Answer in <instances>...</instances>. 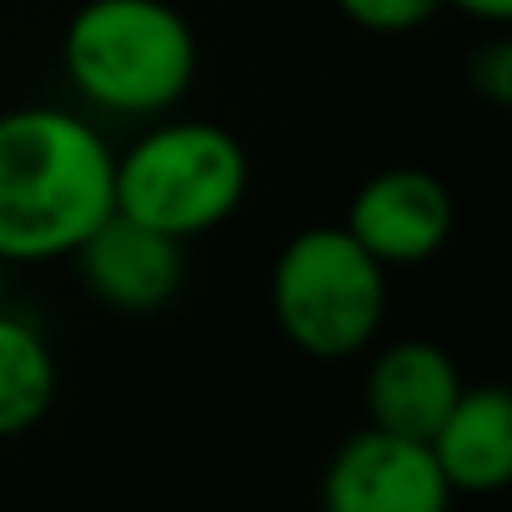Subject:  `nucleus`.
<instances>
[{"mask_svg":"<svg viewBox=\"0 0 512 512\" xmlns=\"http://www.w3.org/2000/svg\"><path fill=\"white\" fill-rule=\"evenodd\" d=\"M462 392V372L457 362L422 337H402L387 342L372 367H367V417L372 427L402 432V437H432L437 422L447 417V407Z\"/></svg>","mask_w":512,"mask_h":512,"instance_id":"8","label":"nucleus"},{"mask_svg":"<svg viewBox=\"0 0 512 512\" xmlns=\"http://www.w3.org/2000/svg\"><path fill=\"white\" fill-rule=\"evenodd\" d=\"M181 246L186 241L111 211L71 256L81 262V277L96 302L126 317H146V312H161L186 277Z\"/></svg>","mask_w":512,"mask_h":512,"instance_id":"6","label":"nucleus"},{"mask_svg":"<svg viewBox=\"0 0 512 512\" xmlns=\"http://www.w3.org/2000/svg\"><path fill=\"white\" fill-rule=\"evenodd\" d=\"M322 497L332 512H442L452 487L422 437L367 427L332 452Z\"/></svg>","mask_w":512,"mask_h":512,"instance_id":"5","label":"nucleus"},{"mask_svg":"<svg viewBox=\"0 0 512 512\" xmlns=\"http://www.w3.org/2000/svg\"><path fill=\"white\" fill-rule=\"evenodd\" d=\"M116 211V151L56 106L0 116V262L71 256Z\"/></svg>","mask_w":512,"mask_h":512,"instance_id":"1","label":"nucleus"},{"mask_svg":"<svg viewBox=\"0 0 512 512\" xmlns=\"http://www.w3.org/2000/svg\"><path fill=\"white\" fill-rule=\"evenodd\" d=\"M467 76H472V86H477L492 106H507V101H512V46H507L502 36L487 41L482 51H472Z\"/></svg>","mask_w":512,"mask_h":512,"instance_id":"12","label":"nucleus"},{"mask_svg":"<svg viewBox=\"0 0 512 512\" xmlns=\"http://www.w3.org/2000/svg\"><path fill=\"white\" fill-rule=\"evenodd\" d=\"M56 402V357H51V342L11 317L0 312V437H21L31 432Z\"/></svg>","mask_w":512,"mask_h":512,"instance_id":"10","label":"nucleus"},{"mask_svg":"<svg viewBox=\"0 0 512 512\" xmlns=\"http://www.w3.org/2000/svg\"><path fill=\"white\" fill-rule=\"evenodd\" d=\"M246 186V151L216 121H161L116 156V211L176 241L236 216Z\"/></svg>","mask_w":512,"mask_h":512,"instance_id":"4","label":"nucleus"},{"mask_svg":"<svg viewBox=\"0 0 512 512\" xmlns=\"http://www.w3.org/2000/svg\"><path fill=\"white\" fill-rule=\"evenodd\" d=\"M447 6H457L462 16L487 21V26H502V21L512 16V0H447Z\"/></svg>","mask_w":512,"mask_h":512,"instance_id":"13","label":"nucleus"},{"mask_svg":"<svg viewBox=\"0 0 512 512\" xmlns=\"http://www.w3.org/2000/svg\"><path fill=\"white\" fill-rule=\"evenodd\" d=\"M442 0H337V11L372 36H407L437 16Z\"/></svg>","mask_w":512,"mask_h":512,"instance_id":"11","label":"nucleus"},{"mask_svg":"<svg viewBox=\"0 0 512 512\" xmlns=\"http://www.w3.org/2000/svg\"><path fill=\"white\" fill-rule=\"evenodd\" d=\"M347 231L392 267H417L427 256H437L452 236V196L432 171L417 166H392L377 171L347 211Z\"/></svg>","mask_w":512,"mask_h":512,"instance_id":"7","label":"nucleus"},{"mask_svg":"<svg viewBox=\"0 0 512 512\" xmlns=\"http://www.w3.org/2000/svg\"><path fill=\"white\" fill-rule=\"evenodd\" d=\"M272 312L297 352L347 362L382 332L387 267L347 226H307L272 267Z\"/></svg>","mask_w":512,"mask_h":512,"instance_id":"3","label":"nucleus"},{"mask_svg":"<svg viewBox=\"0 0 512 512\" xmlns=\"http://www.w3.org/2000/svg\"><path fill=\"white\" fill-rule=\"evenodd\" d=\"M76 96L111 116H161L196 81V31L166 0H86L66 31Z\"/></svg>","mask_w":512,"mask_h":512,"instance_id":"2","label":"nucleus"},{"mask_svg":"<svg viewBox=\"0 0 512 512\" xmlns=\"http://www.w3.org/2000/svg\"><path fill=\"white\" fill-rule=\"evenodd\" d=\"M452 492H497L512 482V397L497 382L462 387L427 437Z\"/></svg>","mask_w":512,"mask_h":512,"instance_id":"9","label":"nucleus"}]
</instances>
